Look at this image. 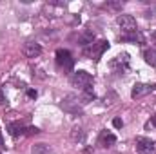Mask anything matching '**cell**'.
<instances>
[{"mask_svg":"<svg viewBox=\"0 0 156 154\" xmlns=\"http://www.w3.org/2000/svg\"><path fill=\"white\" fill-rule=\"evenodd\" d=\"M107 47H109V42L100 40V42H96V44H89V47H85L83 53H85L89 58H93V60H100V56L104 54V51H107Z\"/></svg>","mask_w":156,"mask_h":154,"instance_id":"cell-1","label":"cell"},{"mask_svg":"<svg viewBox=\"0 0 156 154\" xmlns=\"http://www.w3.org/2000/svg\"><path fill=\"white\" fill-rule=\"evenodd\" d=\"M56 64H58V67H62L64 71H71L75 60H73V56H71V53H69L67 49H58V51H56Z\"/></svg>","mask_w":156,"mask_h":154,"instance_id":"cell-2","label":"cell"},{"mask_svg":"<svg viewBox=\"0 0 156 154\" xmlns=\"http://www.w3.org/2000/svg\"><path fill=\"white\" fill-rule=\"evenodd\" d=\"M71 83H73L75 87H80V89L83 91V89L91 87L93 76H91L89 73H85V71H78V73H75V75L71 76Z\"/></svg>","mask_w":156,"mask_h":154,"instance_id":"cell-3","label":"cell"},{"mask_svg":"<svg viewBox=\"0 0 156 154\" xmlns=\"http://www.w3.org/2000/svg\"><path fill=\"white\" fill-rule=\"evenodd\" d=\"M62 109L67 111V113H73V114H78L82 111V105H80V100L75 94H67L64 100H62Z\"/></svg>","mask_w":156,"mask_h":154,"instance_id":"cell-4","label":"cell"},{"mask_svg":"<svg viewBox=\"0 0 156 154\" xmlns=\"http://www.w3.org/2000/svg\"><path fill=\"white\" fill-rule=\"evenodd\" d=\"M136 151L138 154H156V143L149 138H136Z\"/></svg>","mask_w":156,"mask_h":154,"instance_id":"cell-5","label":"cell"},{"mask_svg":"<svg viewBox=\"0 0 156 154\" xmlns=\"http://www.w3.org/2000/svg\"><path fill=\"white\" fill-rule=\"evenodd\" d=\"M118 26L122 27V31L125 33H136V20L131 15H120L116 18Z\"/></svg>","mask_w":156,"mask_h":154,"instance_id":"cell-6","label":"cell"},{"mask_svg":"<svg viewBox=\"0 0 156 154\" xmlns=\"http://www.w3.org/2000/svg\"><path fill=\"white\" fill-rule=\"evenodd\" d=\"M156 85H151V83H134L133 91H131V96L136 100V98H142L145 94H149L151 91H154Z\"/></svg>","mask_w":156,"mask_h":154,"instance_id":"cell-7","label":"cell"},{"mask_svg":"<svg viewBox=\"0 0 156 154\" xmlns=\"http://www.w3.org/2000/svg\"><path fill=\"white\" fill-rule=\"evenodd\" d=\"M127 65H129V54H127V53L118 54L116 58L111 62V67H113V69H116L118 73H122L123 69H127Z\"/></svg>","mask_w":156,"mask_h":154,"instance_id":"cell-8","label":"cell"},{"mask_svg":"<svg viewBox=\"0 0 156 154\" xmlns=\"http://www.w3.org/2000/svg\"><path fill=\"white\" fill-rule=\"evenodd\" d=\"M40 53H42V47H40L37 42H27V44L24 45V54H26L27 58H37Z\"/></svg>","mask_w":156,"mask_h":154,"instance_id":"cell-9","label":"cell"},{"mask_svg":"<svg viewBox=\"0 0 156 154\" xmlns=\"http://www.w3.org/2000/svg\"><path fill=\"white\" fill-rule=\"evenodd\" d=\"M98 143H100L102 147H111V145L116 143V136H115L113 132L102 131V132H100V138H98Z\"/></svg>","mask_w":156,"mask_h":154,"instance_id":"cell-10","label":"cell"},{"mask_svg":"<svg viewBox=\"0 0 156 154\" xmlns=\"http://www.w3.org/2000/svg\"><path fill=\"white\" fill-rule=\"evenodd\" d=\"M7 131L13 138H16L20 134H24V125L20 121H11V123H7Z\"/></svg>","mask_w":156,"mask_h":154,"instance_id":"cell-11","label":"cell"},{"mask_svg":"<svg viewBox=\"0 0 156 154\" xmlns=\"http://www.w3.org/2000/svg\"><path fill=\"white\" fill-rule=\"evenodd\" d=\"M31 154H53V149L45 143H37V145H33Z\"/></svg>","mask_w":156,"mask_h":154,"instance_id":"cell-12","label":"cell"},{"mask_svg":"<svg viewBox=\"0 0 156 154\" xmlns=\"http://www.w3.org/2000/svg\"><path fill=\"white\" fill-rule=\"evenodd\" d=\"M144 58H145V62H147L149 65H156V49L154 47L147 49V51L144 53Z\"/></svg>","mask_w":156,"mask_h":154,"instance_id":"cell-13","label":"cell"},{"mask_svg":"<svg viewBox=\"0 0 156 154\" xmlns=\"http://www.w3.org/2000/svg\"><path fill=\"white\" fill-rule=\"evenodd\" d=\"M73 140L75 142H82L83 140V132H82V129H73Z\"/></svg>","mask_w":156,"mask_h":154,"instance_id":"cell-14","label":"cell"},{"mask_svg":"<svg viewBox=\"0 0 156 154\" xmlns=\"http://www.w3.org/2000/svg\"><path fill=\"white\" fill-rule=\"evenodd\" d=\"M113 125H115L116 129H120V127H123V121H122L120 118H115V120H113Z\"/></svg>","mask_w":156,"mask_h":154,"instance_id":"cell-15","label":"cell"},{"mask_svg":"<svg viewBox=\"0 0 156 154\" xmlns=\"http://www.w3.org/2000/svg\"><path fill=\"white\" fill-rule=\"evenodd\" d=\"M27 134H29V136H31V134H38V129H37V127H29V129H27Z\"/></svg>","mask_w":156,"mask_h":154,"instance_id":"cell-16","label":"cell"},{"mask_svg":"<svg viewBox=\"0 0 156 154\" xmlns=\"http://www.w3.org/2000/svg\"><path fill=\"white\" fill-rule=\"evenodd\" d=\"M4 103H5V96H4V93L0 89V105H4Z\"/></svg>","mask_w":156,"mask_h":154,"instance_id":"cell-17","label":"cell"},{"mask_svg":"<svg viewBox=\"0 0 156 154\" xmlns=\"http://www.w3.org/2000/svg\"><path fill=\"white\" fill-rule=\"evenodd\" d=\"M27 96L29 98H37V91H27Z\"/></svg>","mask_w":156,"mask_h":154,"instance_id":"cell-18","label":"cell"},{"mask_svg":"<svg viewBox=\"0 0 156 154\" xmlns=\"http://www.w3.org/2000/svg\"><path fill=\"white\" fill-rule=\"evenodd\" d=\"M151 123H153V125H154V127H156V114L153 116V118H151Z\"/></svg>","mask_w":156,"mask_h":154,"instance_id":"cell-19","label":"cell"},{"mask_svg":"<svg viewBox=\"0 0 156 154\" xmlns=\"http://www.w3.org/2000/svg\"><path fill=\"white\" fill-rule=\"evenodd\" d=\"M0 147H4V138H2V132H0Z\"/></svg>","mask_w":156,"mask_h":154,"instance_id":"cell-20","label":"cell"}]
</instances>
